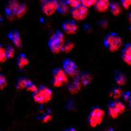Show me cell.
Listing matches in <instances>:
<instances>
[{"instance_id":"cell-1","label":"cell","mask_w":131,"mask_h":131,"mask_svg":"<svg viewBox=\"0 0 131 131\" xmlns=\"http://www.w3.org/2000/svg\"><path fill=\"white\" fill-rule=\"evenodd\" d=\"M65 36L63 31L57 30L48 41V47L51 52L58 54L62 51L65 43Z\"/></svg>"},{"instance_id":"cell-2","label":"cell","mask_w":131,"mask_h":131,"mask_svg":"<svg viewBox=\"0 0 131 131\" xmlns=\"http://www.w3.org/2000/svg\"><path fill=\"white\" fill-rule=\"evenodd\" d=\"M103 44L109 51L115 52L121 49L123 46V40L117 33L110 32L107 34L104 37Z\"/></svg>"},{"instance_id":"cell-3","label":"cell","mask_w":131,"mask_h":131,"mask_svg":"<svg viewBox=\"0 0 131 131\" xmlns=\"http://www.w3.org/2000/svg\"><path fill=\"white\" fill-rule=\"evenodd\" d=\"M52 96L53 93L51 89L45 85H40L37 91L32 94V98L37 104L43 105L51 101Z\"/></svg>"},{"instance_id":"cell-4","label":"cell","mask_w":131,"mask_h":131,"mask_svg":"<svg viewBox=\"0 0 131 131\" xmlns=\"http://www.w3.org/2000/svg\"><path fill=\"white\" fill-rule=\"evenodd\" d=\"M104 116L105 112L101 107L99 106L92 107L88 116L89 125L92 128L98 127L102 123Z\"/></svg>"},{"instance_id":"cell-5","label":"cell","mask_w":131,"mask_h":131,"mask_svg":"<svg viewBox=\"0 0 131 131\" xmlns=\"http://www.w3.org/2000/svg\"><path fill=\"white\" fill-rule=\"evenodd\" d=\"M125 110L123 102L119 100H112L107 106V114L112 119H117L125 112Z\"/></svg>"},{"instance_id":"cell-6","label":"cell","mask_w":131,"mask_h":131,"mask_svg":"<svg viewBox=\"0 0 131 131\" xmlns=\"http://www.w3.org/2000/svg\"><path fill=\"white\" fill-rule=\"evenodd\" d=\"M68 82V76L61 67L55 68L52 70V84L57 88L61 87Z\"/></svg>"},{"instance_id":"cell-7","label":"cell","mask_w":131,"mask_h":131,"mask_svg":"<svg viewBox=\"0 0 131 131\" xmlns=\"http://www.w3.org/2000/svg\"><path fill=\"white\" fill-rule=\"evenodd\" d=\"M62 68L68 76L75 78L78 76L79 68L75 62L70 58H66L63 60L62 64Z\"/></svg>"},{"instance_id":"cell-8","label":"cell","mask_w":131,"mask_h":131,"mask_svg":"<svg viewBox=\"0 0 131 131\" xmlns=\"http://www.w3.org/2000/svg\"><path fill=\"white\" fill-rule=\"evenodd\" d=\"M58 2L56 0H45L41 2V8L46 16H50L55 13L58 9Z\"/></svg>"},{"instance_id":"cell-9","label":"cell","mask_w":131,"mask_h":131,"mask_svg":"<svg viewBox=\"0 0 131 131\" xmlns=\"http://www.w3.org/2000/svg\"><path fill=\"white\" fill-rule=\"evenodd\" d=\"M70 15L74 20L81 21L87 17L89 14V9L81 4L77 7L70 10Z\"/></svg>"},{"instance_id":"cell-10","label":"cell","mask_w":131,"mask_h":131,"mask_svg":"<svg viewBox=\"0 0 131 131\" xmlns=\"http://www.w3.org/2000/svg\"><path fill=\"white\" fill-rule=\"evenodd\" d=\"M16 0H10L7 2L5 7V12L7 18L10 20H13L16 18V12L20 5Z\"/></svg>"},{"instance_id":"cell-11","label":"cell","mask_w":131,"mask_h":131,"mask_svg":"<svg viewBox=\"0 0 131 131\" xmlns=\"http://www.w3.org/2000/svg\"><path fill=\"white\" fill-rule=\"evenodd\" d=\"M62 29L64 34L73 35L78 31V25L77 22L73 19L66 20L62 24Z\"/></svg>"},{"instance_id":"cell-12","label":"cell","mask_w":131,"mask_h":131,"mask_svg":"<svg viewBox=\"0 0 131 131\" xmlns=\"http://www.w3.org/2000/svg\"><path fill=\"white\" fill-rule=\"evenodd\" d=\"M7 37L9 40L11 41L13 45L16 47L20 48L23 46V41L21 38L20 34L19 31L16 30H10L7 34Z\"/></svg>"},{"instance_id":"cell-13","label":"cell","mask_w":131,"mask_h":131,"mask_svg":"<svg viewBox=\"0 0 131 131\" xmlns=\"http://www.w3.org/2000/svg\"><path fill=\"white\" fill-rule=\"evenodd\" d=\"M121 56L124 62L131 66V42L124 45L121 50Z\"/></svg>"},{"instance_id":"cell-14","label":"cell","mask_w":131,"mask_h":131,"mask_svg":"<svg viewBox=\"0 0 131 131\" xmlns=\"http://www.w3.org/2000/svg\"><path fill=\"white\" fill-rule=\"evenodd\" d=\"M113 78H114V81L116 85L121 87L125 85L127 81V78L125 73L120 70H117L114 72Z\"/></svg>"},{"instance_id":"cell-15","label":"cell","mask_w":131,"mask_h":131,"mask_svg":"<svg viewBox=\"0 0 131 131\" xmlns=\"http://www.w3.org/2000/svg\"><path fill=\"white\" fill-rule=\"evenodd\" d=\"M78 78L82 86H87L91 83L92 81V75L86 71L81 72L78 75Z\"/></svg>"},{"instance_id":"cell-16","label":"cell","mask_w":131,"mask_h":131,"mask_svg":"<svg viewBox=\"0 0 131 131\" xmlns=\"http://www.w3.org/2000/svg\"><path fill=\"white\" fill-rule=\"evenodd\" d=\"M110 3L107 0H98V1H96V3L94 7V9L98 12L104 13L110 9Z\"/></svg>"},{"instance_id":"cell-17","label":"cell","mask_w":131,"mask_h":131,"mask_svg":"<svg viewBox=\"0 0 131 131\" xmlns=\"http://www.w3.org/2000/svg\"><path fill=\"white\" fill-rule=\"evenodd\" d=\"M31 81L26 77H19L16 82V89L18 91L26 89Z\"/></svg>"},{"instance_id":"cell-18","label":"cell","mask_w":131,"mask_h":131,"mask_svg":"<svg viewBox=\"0 0 131 131\" xmlns=\"http://www.w3.org/2000/svg\"><path fill=\"white\" fill-rule=\"evenodd\" d=\"M81 84L78 78L77 77V78H74L73 81L68 85V91L71 94H77L80 91L81 89Z\"/></svg>"},{"instance_id":"cell-19","label":"cell","mask_w":131,"mask_h":131,"mask_svg":"<svg viewBox=\"0 0 131 131\" xmlns=\"http://www.w3.org/2000/svg\"><path fill=\"white\" fill-rule=\"evenodd\" d=\"M29 59L24 53H20L17 57L16 65L19 69L22 70L26 68L29 64Z\"/></svg>"},{"instance_id":"cell-20","label":"cell","mask_w":131,"mask_h":131,"mask_svg":"<svg viewBox=\"0 0 131 131\" xmlns=\"http://www.w3.org/2000/svg\"><path fill=\"white\" fill-rule=\"evenodd\" d=\"M70 7L66 3V1H60L58 2V9L57 12L62 15H67L69 12H70Z\"/></svg>"},{"instance_id":"cell-21","label":"cell","mask_w":131,"mask_h":131,"mask_svg":"<svg viewBox=\"0 0 131 131\" xmlns=\"http://www.w3.org/2000/svg\"><path fill=\"white\" fill-rule=\"evenodd\" d=\"M110 10L113 15L119 16L122 11V6H121V3H119L116 2H113L110 3Z\"/></svg>"},{"instance_id":"cell-22","label":"cell","mask_w":131,"mask_h":131,"mask_svg":"<svg viewBox=\"0 0 131 131\" xmlns=\"http://www.w3.org/2000/svg\"><path fill=\"white\" fill-rule=\"evenodd\" d=\"M123 93V91L121 86H117L112 90V91L110 93V96L113 98V100H119V98H121Z\"/></svg>"},{"instance_id":"cell-23","label":"cell","mask_w":131,"mask_h":131,"mask_svg":"<svg viewBox=\"0 0 131 131\" xmlns=\"http://www.w3.org/2000/svg\"><path fill=\"white\" fill-rule=\"evenodd\" d=\"M27 10H28V7L24 3H20L19 6H18V9L16 10V18H20L26 13Z\"/></svg>"},{"instance_id":"cell-24","label":"cell","mask_w":131,"mask_h":131,"mask_svg":"<svg viewBox=\"0 0 131 131\" xmlns=\"http://www.w3.org/2000/svg\"><path fill=\"white\" fill-rule=\"evenodd\" d=\"M5 52H6L7 59H11L13 58L15 54V50L13 45L11 44H7L5 47Z\"/></svg>"},{"instance_id":"cell-25","label":"cell","mask_w":131,"mask_h":131,"mask_svg":"<svg viewBox=\"0 0 131 131\" xmlns=\"http://www.w3.org/2000/svg\"><path fill=\"white\" fill-rule=\"evenodd\" d=\"M52 118V113L50 110H47L45 113L42 115L39 118V120L41 121L43 123H47L51 121V119Z\"/></svg>"},{"instance_id":"cell-26","label":"cell","mask_w":131,"mask_h":131,"mask_svg":"<svg viewBox=\"0 0 131 131\" xmlns=\"http://www.w3.org/2000/svg\"><path fill=\"white\" fill-rule=\"evenodd\" d=\"M75 44L72 41H66L64 43V45L62 49V52H66V53H68V52H71V51L74 49Z\"/></svg>"},{"instance_id":"cell-27","label":"cell","mask_w":131,"mask_h":131,"mask_svg":"<svg viewBox=\"0 0 131 131\" xmlns=\"http://www.w3.org/2000/svg\"><path fill=\"white\" fill-rule=\"evenodd\" d=\"M7 60L5 52V49L3 44L0 43V63L5 62Z\"/></svg>"},{"instance_id":"cell-28","label":"cell","mask_w":131,"mask_h":131,"mask_svg":"<svg viewBox=\"0 0 131 131\" xmlns=\"http://www.w3.org/2000/svg\"><path fill=\"white\" fill-rule=\"evenodd\" d=\"M81 5L86 8H90L91 7H94L96 3V0H81Z\"/></svg>"},{"instance_id":"cell-29","label":"cell","mask_w":131,"mask_h":131,"mask_svg":"<svg viewBox=\"0 0 131 131\" xmlns=\"http://www.w3.org/2000/svg\"><path fill=\"white\" fill-rule=\"evenodd\" d=\"M7 85V80L5 76L0 73V90H3Z\"/></svg>"},{"instance_id":"cell-30","label":"cell","mask_w":131,"mask_h":131,"mask_svg":"<svg viewBox=\"0 0 131 131\" xmlns=\"http://www.w3.org/2000/svg\"><path fill=\"white\" fill-rule=\"evenodd\" d=\"M66 3H68L71 9L77 7L81 4V1H78V0H66Z\"/></svg>"},{"instance_id":"cell-31","label":"cell","mask_w":131,"mask_h":131,"mask_svg":"<svg viewBox=\"0 0 131 131\" xmlns=\"http://www.w3.org/2000/svg\"><path fill=\"white\" fill-rule=\"evenodd\" d=\"M37 89H38V86H37L36 84L34 83L33 81H31V83L29 84L28 86H27V88L26 90L27 91L31 92L33 94V93H34V92L37 91Z\"/></svg>"},{"instance_id":"cell-32","label":"cell","mask_w":131,"mask_h":131,"mask_svg":"<svg viewBox=\"0 0 131 131\" xmlns=\"http://www.w3.org/2000/svg\"><path fill=\"white\" fill-rule=\"evenodd\" d=\"M121 5L125 9H128L131 7V0H121Z\"/></svg>"},{"instance_id":"cell-33","label":"cell","mask_w":131,"mask_h":131,"mask_svg":"<svg viewBox=\"0 0 131 131\" xmlns=\"http://www.w3.org/2000/svg\"><path fill=\"white\" fill-rule=\"evenodd\" d=\"M121 98L125 102H128L131 98V92L128 91H125L123 93Z\"/></svg>"},{"instance_id":"cell-34","label":"cell","mask_w":131,"mask_h":131,"mask_svg":"<svg viewBox=\"0 0 131 131\" xmlns=\"http://www.w3.org/2000/svg\"><path fill=\"white\" fill-rule=\"evenodd\" d=\"M99 25L100 26V27L102 28H106L108 25V21L106 19H102L101 20L99 21Z\"/></svg>"},{"instance_id":"cell-35","label":"cell","mask_w":131,"mask_h":131,"mask_svg":"<svg viewBox=\"0 0 131 131\" xmlns=\"http://www.w3.org/2000/svg\"><path fill=\"white\" fill-rule=\"evenodd\" d=\"M62 131H78L76 130V128H75L74 127H68V128H65L64 130H63Z\"/></svg>"},{"instance_id":"cell-36","label":"cell","mask_w":131,"mask_h":131,"mask_svg":"<svg viewBox=\"0 0 131 131\" xmlns=\"http://www.w3.org/2000/svg\"><path fill=\"white\" fill-rule=\"evenodd\" d=\"M105 131H115V130L114 128H112V127H110V128H106V130H105Z\"/></svg>"},{"instance_id":"cell-37","label":"cell","mask_w":131,"mask_h":131,"mask_svg":"<svg viewBox=\"0 0 131 131\" xmlns=\"http://www.w3.org/2000/svg\"><path fill=\"white\" fill-rule=\"evenodd\" d=\"M128 20L130 21V23H131V11L129 13H128Z\"/></svg>"},{"instance_id":"cell-38","label":"cell","mask_w":131,"mask_h":131,"mask_svg":"<svg viewBox=\"0 0 131 131\" xmlns=\"http://www.w3.org/2000/svg\"><path fill=\"white\" fill-rule=\"evenodd\" d=\"M128 106H129V108L131 111V98L130 99L129 101H128Z\"/></svg>"},{"instance_id":"cell-39","label":"cell","mask_w":131,"mask_h":131,"mask_svg":"<svg viewBox=\"0 0 131 131\" xmlns=\"http://www.w3.org/2000/svg\"><path fill=\"white\" fill-rule=\"evenodd\" d=\"M2 21H3V18H2V15H1V14H0V23H2Z\"/></svg>"},{"instance_id":"cell-40","label":"cell","mask_w":131,"mask_h":131,"mask_svg":"<svg viewBox=\"0 0 131 131\" xmlns=\"http://www.w3.org/2000/svg\"><path fill=\"white\" fill-rule=\"evenodd\" d=\"M129 30H130V31L131 32V23H130V26H129Z\"/></svg>"},{"instance_id":"cell-41","label":"cell","mask_w":131,"mask_h":131,"mask_svg":"<svg viewBox=\"0 0 131 131\" xmlns=\"http://www.w3.org/2000/svg\"><path fill=\"white\" fill-rule=\"evenodd\" d=\"M0 71H1V66H0Z\"/></svg>"},{"instance_id":"cell-42","label":"cell","mask_w":131,"mask_h":131,"mask_svg":"<svg viewBox=\"0 0 131 131\" xmlns=\"http://www.w3.org/2000/svg\"><path fill=\"white\" fill-rule=\"evenodd\" d=\"M0 131H2V130H0Z\"/></svg>"}]
</instances>
